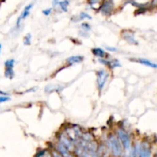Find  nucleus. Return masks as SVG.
<instances>
[{
    "instance_id": "nucleus-1",
    "label": "nucleus",
    "mask_w": 157,
    "mask_h": 157,
    "mask_svg": "<svg viewBox=\"0 0 157 157\" xmlns=\"http://www.w3.org/2000/svg\"><path fill=\"white\" fill-rule=\"evenodd\" d=\"M133 155L140 156H150V148L147 143L144 142L140 144V145H137L133 149Z\"/></svg>"
},
{
    "instance_id": "nucleus-2",
    "label": "nucleus",
    "mask_w": 157,
    "mask_h": 157,
    "mask_svg": "<svg viewBox=\"0 0 157 157\" xmlns=\"http://www.w3.org/2000/svg\"><path fill=\"white\" fill-rule=\"evenodd\" d=\"M109 144L111 148L112 152H113V155L115 156H121L122 154V147H121V144H120L119 140L115 136L112 135L109 138Z\"/></svg>"
},
{
    "instance_id": "nucleus-3",
    "label": "nucleus",
    "mask_w": 157,
    "mask_h": 157,
    "mask_svg": "<svg viewBox=\"0 0 157 157\" xmlns=\"http://www.w3.org/2000/svg\"><path fill=\"white\" fill-rule=\"evenodd\" d=\"M113 8H114L113 0H104L101 8H100V10L103 15L108 16V15H111V13L113 12Z\"/></svg>"
},
{
    "instance_id": "nucleus-4",
    "label": "nucleus",
    "mask_w": 157,
    "mask_h": 157,
    "mask_svg": "<svg viewBox=\"0 0 157 157\" xmlns=\"http://www.w3.org/2000/svg\"><path fill=\"white\" fill-rule=\"evenodd\" d=\"M117 136L124 148L126 150H129L130 147V139L128 134L124 130L119 129L117 130Z\"/></svg>"
},
{
    "instance_id": "nucleus-5",
    "label": "nucleus",
    "mask_w": 157,
    "mask_h": 157,
    "mask_svg": "<svg viewBox=\"0 0 157 157\" xmlns=\"http://www.w3.org/2000/svg\"><path fill=\"white\" fill-rule=\"evenodd\" d=\"M108 76V73L104 70H100L99 71L97 72V83H98V88L101 91L104 88Z\"/></svg>"
},
{
    "instance_id": "nucleus-6",
    "label": "nucleus",
    "mask_w": 157,
    "mask_h": 157,
    "mask_svg": "<svg viewBox=\"0 0 157 157\" xmlns=\"http://www.w3.org/2000/svg\"><path fill=\"white\" fill-rule=\"evenodd\" d=\"M4 65L5 67H6V70H5V76H6V78L12 79L14 77V75H15L13 70L14 65H15V60H7V61H6V62H5Z\"/></svg>"
},
{
    "instance_id": "nucleus-7",
    "label": "nucleus",
    "mask_w": 157,
    "mask_h": 157,
    "mask_svg": "<svg viewBox=\"0 0 157 157\" xmlns=\"http://www.w3.org/2000/svg\"><path fill=\"white\" fill-rule=\"evenodd\" d=\"M121 36L125 41L131 44H137V41L134 38V34L133 32L130 30H124L121 33Z\"/></svg>"
},
{
    "instance_id": "nucleus-8",
    "label": "nucleus",
    "mask_w": 157,
    "mask_h": 157,
    "mask_svg": "<svg viewBox=\"0 0 157 157\" xmlns=\"http://www.w3.org/2000/svg\"><path fill=\"white\" fill-rule=\"evenodd\" d=\"M32 7H33V4H32V3L29 5H28V6H26L25 7L24 10H23V12H21V14L20 15V16L18 17V19H17V21H16V27L17 28H19L20 24H21V21H22L23 19H25V18H27V17L29 16V14H30L31 9H32Z\"/></svg>"
},
{
    "instance_id": "nucleus-9",
    "label": "nucleus",
    "mask_w": 157,
    "mask_h": 157,
    "mask_svg": "<svg viewBox=\"0 0 157 157\" xmlns=\"http://www.w3.org/2000/svg\"><path fill=\"white\" fill-rule=\"evenodd\" d=\"M57 151L59 153L60 155L63 156H70L71 154L69 153V150L62 143L60 142L59 144H58L57 145Z\"/></svg>"
},
{
    "instance_id": "nucleus-10",
    "label": "nucleus",
    "mask_w": 157,
    "mask_h": 157,
    "mask_svg": "<svg viewBox=\"0 0 157 157\" xmlns=\"http://www.w3.org/2000/svg\"><path fill=\"white\" fill-rule=\"evenodd\" d=\"M61 139H60V142L62 143L67 149L68 150H73V144H72V140H70V138L67 137L66 136H64V135H61Z\"/></svg>"
},
{
    "instance_id": "nucleus-11",
    "label": "nucleus",
    "mask_w": 157,
    "mask_h": 157,
    "mask_svg": "<svg viewBox=\"0 0 157 157\" xmlns=\"http://www.w3.org/2000/svg\"><path fill=\"white\" fill-rule=\"evenodd\" d=\"M84 60V57L81 56V55H75V56H71L70 58H68L67 59V63L70 65L74 64H76V63H80Z\"/></svg>"
},
{
    "instance_id": "nucleus-12",
    "label": "nucleus",
    "mask_w": 157,
    "mask_h": 157,
    "mask_svg": "<svg viewBox=\"0 0 157 157\" xmlns=\"http://www.w3.org/2000/svg\"><path fill=\"white\" fill-rule=\"evenodd\" d=\"M104 0H88L90 8L94 10H99Z\"/></svg>"
},
{
    "instance_id": "nucleus-13",
    "label": "nucleus",
    "mask_w": 157,
    "mask_h": 157,
    "mask_svg": "<svg viewBox=\"0 0 157 157\" xmlns=\"http://www.w3.org/2000/svg\"><path fill=\"white\" fill-rule=\"evenodd\" d=\"M92 53L97 57H99L101 58H104L107 56V53L104 52L103 49L99 48H95L92 49Z\"/></svg>"
},
{
    "instance_id": "nucleus-14",
    "label": "nucleus",
    "mask_w": 157,
    "mask_h": 157,
    "mask_svg": "<svg viewBox=\"0 0 157 157\" xmlns=\"http://www.w3.org/2000/svg\"><path fill=\"white\" fill-rule=\"evenodd\" d=\"M137 61L139 63H140V64H144V65L146 66H148V67H153V68H157V64H154V63L151 62L150 61L145 59V58H139V59L137 60Z\"/></svg>"
},
{
    "instance_id": "nucleus-15",
    "label": "nucleus",
    "mask_w": 157,
    "mask_h": 157,
    "mask_svg": "<svg viewBox=\"0 0 157 157\" xmlns=\"http://www.w3.org/2000/svg\"><path fill=\"white\" fill-rule=\"evenodd\" d=\"M58 5L61 7V10L63 12H67L68 10V6H69V1L68 0H62V1L58 2Z\"/></svg>"
},
{
    "instance_id": "nucleus-16",
    "label": "nucleus",
    "mask_w": 157,
    "mask_h": 157,
    "mask_svg": "<svg viewBox=\"0 0 157 157\" xmlns=\"http://www.w3.org/2000/svg\"><path fill=\"white\" fill-rule=\"evenodd\" d=\"M31 40H32V35L31 34H27L23 39V44L25 45H29L31 44Z\"/></svg>"
},
{
    "instance_id": "nucleus-17",
    "label": "nucleus",
    "mask_w": 157,
    "mask_h": 157,
    "mask_svg": "<svg viewBox=\"0 0 157 157\" xmlns=\"http://www.w3.org/2000/svg\"><path fill=\"white\" fill-rule=\"evenodd\" d=\"M79 18L81 20L82 19H91V16L89 14L86 13V12H81L79 15Z\"/></svg>"
},
{
    "instance_id": "nucleus-18",
    "label": "nucleus",
    "mask_w": 157,
    "mask_h": 157,
    "mask_svg": "<svg viewBox=\"0 0 157 157\" xmlns=\"http://www.w3.org/2000/svg\"><path fill=\"white\" fill-rule=\"evenodd\" d=\"M9 101H10V98H9L7 95H0V104L7 102Z\"/></svg>"
},
{
    "instance_id": "nucleus-19",
    "label": "nucleus",
    "mask_w": 157,
    "mask_h": 157,
    "mask_svg": "<svg viewBox=\"0 0 157 157\" xmlns=\"http://www.w3.org/2000/svg\"><path fill=\"white\" fill-rule=\"evenodd\" d=\"M81 29H82L84 31H89L90 30V26L88 23L84 22L81 24Z\"/></svg>"
},
{
    "instance_id": "nucleus-20",
    "label": "nucleus",
    "mask_w": 157,
    "mask_h": 157,
    "mask_svg": "<svg viewBox=\"0 0 157 157\" xmlns=\"http://www.w3.org/2000/svg\"><path fill=\"white\" fill-rule=\"evenodd\" d=\"M52 8H49V9H44V10H43L42 13L44 14V15H46V16H48V15H49L51 14V12H52Z\"/></svg>"
},
{
    "instance_id": "nucleus-21",
    "label": "nucleus",
    "mask_w": 157,
    "mask_h": 157,
    "mask_svg": "<svg viewBox=\"0 0 157 157\" xmlns=\"http://www.w3.org/2000/svg\"><path fill=\"white\" fill-rule=\"evenodd\" d=\"M45 150H41V151H39L38 153H37L35 156H38V157H40V156H44V153H45Z\"/></svg>"
},
{
    "instance_id": "nucleus-22",
    "label": "nucleus",
    "mask_w": 157,
    "mask_h": 157,
    "mask_svg": "<svg viewBox=\"0 0 157 157\" xmlns=\"http://www.w3.org/2000/svg\"><path fill=\"white\" fill-rule=\"evenodd\" d=\"M58 2H59V0H52V4L54 6H56L58 4Z\"/></svg>"
},
{
    "instance_id": "nucleus-23",
    "label": "nucleus",
    "mask_w": 157,
    "mask_h": 157,
    "mask_svg": "<svg viewBox=\"0 0 157 157\" xmlns=\"http://www.w3.org/2000/svg\"><path fill=\"white\" fill-rule=\"evenodd\" d=\"M107 50H109V51H117V49L116 48H110V47H107Z\"/></svg>"
},
{
    "instance_id": "nucleus-24",
    "label": "nucleus",
    "mask_w": 157,
    "mask_h": 157,
    "mask_svg": "<svg viewBox=\"0 0 157 157\" xmlns=\"http://www.w3.org/2000/svg\"><path fill=\"white\" fill-rule=\"evenodd\" d=\"M0 95H7V96H8V94L6 93V92L2 91V90H0Z\"/></svg>"
},
{
    "instance_id": "nucleus-25",
    "label": "nucleus",
    "mask_w": 157,
    "mask_h": 157,
    "mask_svg": "<svg viewBox=\"0 0 157 157\" xmlns=\"http://www.w3.org/2000/svg\"><path fill=\"white\" fill-rule=\"evenodd\" d=\"M1 51H2V44H0V54H1Z\"/></svg>"
}]
</instances>
